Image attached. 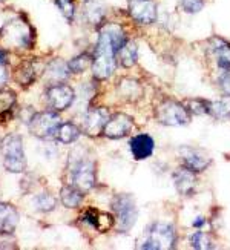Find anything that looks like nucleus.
<instances>
[{
	"instance_id": "f257e3e1",
	"label": "nucleus",
	"mask_w": 230,
	"mask_h": 250,
	"mask_svg": "<svg viewBox=\"0 0 230 250\" xmlns=\"http://www.w3.org/2000/svg\"><path fill=\"white\" fill-rule=\"evenodd\" d=\"M127 40L126 31L118 23H103L98 29V42L92 59V74L97 80H107L115 71L117 51Z\"/></svg>"
},
{
	"instance_id": "f03ea898",
	"label": "nucleus",
	"mask_w": 230,
	"mask_h": 250,
	"mask_svg": "<svg viewBox=\"0 0 230 250\" xmlns=\"http://www.w3.org/2000/svg\"><path fill=\"white\" fill-rule=\"evenodd\" d=\"M34 42V31L20 17L6 21L0 29V45L8 49L31 48Z\"/></svg>"
},
{
	"instance_id": "7ed1b4c3",
	"label": "nucleus",
	"mask_w": 230,
	"mask_h": 250,
	"mask_svg": "<svg viewBox=\"0 0 230 250\" xmlns=\"http://www.w3.org/2000/svg\"><path fill=\"white\" fill-rule=\"evenodd\" d=\"M0 154L3 166L11 173H21L26 169V157L23 150V140L17 134H8L0 141Z\"/></svg>"
},
{
	"instance_id": "20e7f679",
	"label": "nucleus",
	"mask_w": 230,
	"mask_h": 250,
	"mask_svg": "<svg viewBox=\"0 0 230 250\" xmlns=\"http://www.w3.org/2000/svg\"><path fill=\"white\" fill-rule=\"evenodd\" d=\"M177 230L167 223H153L146 229V238L140 249L169 250L177 246Z\"/></svg>"
},
{
	"instance_id": "39448f33",
	"label": "nucleus",
	"mask_w": 230,
	"mask_h": 250,
	"mask_svg": "<svg viewBox=\"0 0 230 250\" xmlns=\"http://www.w3.org/2000/svg\"><path fill=\"white\" fill-rule=\"evenodd\" d=\"M112 210L115 213V223L118 232L126 233L135 226L138 218V209L130 195L127 193L115 195V198L112 200Z\"/></svg>"
},
{
	"instance_id": "423d86ee",
	"label": "nucleus",
	"mask_w": 230,
	"mask_h": 250,
	"mask_svg": "<svg viewBox=\"0 0 230 250\" xmlns=\"http://www.w3.org/2000/svg\"><path fill=\"white\" fill-rule=\"evenodd\" d=\"M155 120L164 126H186L190 123L192 114L183 103L163 100L155 107Z\"/></svg>"
},
{
	"instance_id": "0eeeda50",
	"label": "nucleus",
	"mask_w": 230,
	"mask_h": 250,
	"mask_svg": "<svg viewBox=\"0 0 230 250\" xmlns=\"http://www.w3.org/2000/svg\"><path fill=\"white\" fill-rule=\"evenodd\" d=\"M62 125V118L56 111H43L31 117L28 123L29 132L42 140L56 138L57 129Z\"/></svg>"
},
{
	"instance_id": "6e6552de",
	"label": "nucleus",
	"mask_w": 230,
	"mask_h": 250,
	"mask_svg": "<svg viewBox=\"0 0 230 250\" xmlns=\"http://www.w3.org/2000/svg\"><path fill=\"white\" fill-rule=\"evenodd\" d=\"M71 184L82 192L91 190L95 186V165L87 158H72L71 165Z\"/></svg>"
},
{
	"instance_id": "1a4fd4ad",
	"label": "nucleus",
	"mask_w": 230,
	"mask_h": 250,
	"mask_svg": "<svg viewBox=\"0 0 230 250\" xmlns=\"http://www.w3.org/2000/svg\"><path fill=\"white\" fill-rule=\"evenodd\" d=\"M129 16L138 25H153L158 19V6L155 0H129Z\"/></svg>"
},
{
	"instance_id": "9d476101",
	"label": "nucleus",
	"mask_w": 230,
	"mask_h": 250,
	"mask_svg": "<svg viewBox=\"0 0 230 250\" xmlns=\"http://www.w3.org/2000/svg\"><path fill=\"white\" fill-rule=\"evenodd\" d=\"M75 91L68 84L56 83L46 89V100L54 111H66L75 102Z\"/></svg>"
},
{
	"instance_id": "9b49d317",
	"label": "nucleus",
	"mask_w": 230,
	"mask_h": 250,
	"mask_svg": "<svg viewBox=\"0 0 230 250\" xmlns=\"http://www.w3.org/2000/svg\"><path fill=\"white\" fill-rule=\"evenodd\" d=\"M178 154H180V160L183 161V166L190 169L195 173L204 172L212 163V158L207 155L204 150H201L198 147L181 146L178 149Z\"/></svg>"
},
{
	"instance_id": "f8f14e48",
	"label": "nucleus",
	"mask_w": 230,
	"mask_h": 250,
	"mask_svg": "<svg viewBox=\"0 0 230 250\" xmlns=\"http://www.w3.org/2000/svg\"><path fill=\"white\" fill-rule=\"evenodd\" d=\"M132 129H134V118L127 114L118 112V114H114L107 120V123L103 129V134L107 138L118 140V138H123V137L129 135L132 132Z\"/></svg>"
},
{
	"instance_id": "ddd939ff",
	"label": "nucleus",
	"mask_w": 230,
	"mask_h": 250,
	"mask_svg": "<svg viewBox=\"0 0 230 250\" xmlns=\"http://www.w3.org/2000/svg\"><path fill=\"white\" fill-rule=\"evenodd\" d=\"M111 118V114L106 109V107H94V109H89L84 117H83V132L95 137L100 132H103V129L107 123V120Z\"/></svg>"
},
{
	"instance_id": "4468645a",
	"label": "nucleus",
	"mask_w": 230,
	"mask_h": 250,
	"mask_svg": "<svg viewBox=\"0 0 230 250\" xmlns=\"http://www.w3.org/2000/svg\"><path fill=\"white\" fill-rule=\"evenodd\" d=\"M129 149L132 154L134 160L143 161L152 157L153 150H155V140H153L149 134H137L130 138L129 141Z\"/></svg>"
},
{
	"instance_id": "2eb2a0df",
	"label": "nucleus",
	"mask_w": 230,
	"mask_h": 250,
	"mask_svg": "<svg viewBox=\"0 0 230 250\" xmlns=\"http://www.w3.org/2000/svg\"><path fill=\"white\" fill-rule=\"evenodd\" d=\"M173 184L177 188L178 193L183 197H192L196 189V177L195 172L188 167H178L173 172Z\"/></svg>"
},
{
	"instance_id": "dca6fc26",
	"label": "nucleus",
	"mask_w": 230,
	"mask_h": 250,
	"mask_svg": "<svg viewBox=\"0 0 230 250\" xmlns=\"http://www.w3.org/2000/svg\"><path fill=\"white\" fill-rule=\"evenodd\" d=\"M82 221L87 223L89 226H92L94 229H97L98 232L106 233L107 230L112 229V226L115 223V218L107 212H102L98 209H87L83 215H82Z\"/></svg>"
},
{
	"instance_id": "f3484780",
	"label": "nucleus",
	"mask_w": 230,
	"mask_h": 250,
	"mask_svg": "<svg viewBox=\"0 0 230 250\" xmlns=\"http://www.w3.org/2000/svg\"><path fill=\"white\" fill-rule=\"evenodd\" d=\"M209 48L220 69H230V42L223 37H212L209 40Z\"/></svg>"
},
{
	"instance_id": "a211bd4d",
	"label": "nucleus",
	"mask_w": 230,
	"mask_h": 250,
	"mask_svg": "<svg viewBox=\"0 0 230 250\" xmlns=\"http://www.w3.org/2000/svg\"><path fill=\"white\" fill-rule=\"evenodd\" d=\"M83 17L89 25L100 26L106 17V6L102 0H84L83 3Z\"/></svg>"
},
{
	"instance_id": "6ab92c4d",
	"label": "nucleus",
	"mask_w": 230,
	"mask_h": 250,
	"mask_svg": "<svg viewBox=\"0 0 230 250\" xmlns=\"http://www.w3.org/2000/svg\"><path fill=\"white\" fill-rule=\"evenodd\" d=\"M19 223V213L11 204L0 201V235L13 233Z\"/></svg>"
},
{
	"instance_id": "aec40b11",
	"label": "nucleus",
	"mask_w": 230,
	"mask_h": 250,
	"mask_svg": "<svg viewBox=\"0 0 230 250\" xmlns=\"http://www.w3.org/2000/svg\"><path fill=\"white\" fill-rule=\"evenodd\" d=\"M118 94L127 102H137L143 97V86H141L137 80L132 79H122L117 83Z\"/></svg>"
},
{
	"instance_id": "412c9836",
	"label": "nucleus",
	"mask_w": 230,
	"mask_h": 250,
	"mask_svg": "<svg viewBox=\"0 0 230 250\" xmlns=\"http://www.w3.org/2000/svg\"><path fill=\"white\" fill-rule=\"evenodd\" d=\"M138 60V48L135 42L126 40L125 45L117 51V63L123 68H132Z\"/></svg>"
},
{
	"instance_id": "4be33fe9",
	"label": "nucleus",
	"mask_w": 230,
	"mask_h": 250,
	"mask_svg": "<svg viewBox=\"0 0 230 250\" xmlns=\"http://www.w3.org/2000/svg\"><path fill=\"white\" fill-rule=\"evenodd\" d=\"M69 74H71L69 64H66L62 60H54L46 66L45 77H48L54 84H56V83H60L62 80H66L69 77Z\"/></svg>"
},
{
	"instance_id": "5701e85b",
	"label": "nucleus",
	"mask_w": 230,
	"mask_h": 250,
	"mask_svg": "<svg viewBox=\"0 0 230 250\" xmlns=\"http://www.w3.org/2000/svg\"><path fill=\"white\" fill-rule=\"evenodd\" d=\"M84 192H82L80 189H77L74 184L71 186H64L60 192V200H62V204L64 208L68 209H77L79 206L82 204L83 201V195Z\"/></svg>"
},
{
	"instance_id": "b1692460",
	"label": "nucleus",
	"mask_w": 230,
	"mask_h": 250,
	"mask_svg": "<svg viewBox=\"0 0 230 250\" xmlns=\"http://www.w3.org/2000/svg\"><path fill=\"white\" fill-rule=\"evenodd\" d=\"M37 77V69L34 62H25L21 63L20 66L16 69L14 72V80L20 84V86H29L32 82Z\"/></svg>"
},
{
	"instance_id": "393cba45",
	"label": "nucleus",
	"mask_w": 230,
	"mask_h": 250,
	"mask_svg": "<svg viewBox=\"0 0 230 250\" xmlns=\"http://www.w3.org/2000/svg\"><path fill=\"white\" fill-rule=\"evenodd\" d=\"M209 115H212L216 120H230V95H224L221 99L210 102V112Z\"/></svg>"
},
{
	"instance_id": "a878e982",
	"label": "nucleus",
	"mask_w": 230,
	"mask_h": 250,
	"mask_svg": "<svg viewBox=\"0 0 230 250\" xmlns=\"http://www.w3.org/2000/svg\"><path fill=\"white\" fill-rule=\"evenodd\" d=\"M80 137V129L74 123H62L57 129L56 138L63 145H71Z\"/></svg>"
},
{
	"instance_id": "bb28decb",
	"label": "nucleus",
	"mask_w": 230,
	"mask_h": 250,
	"mask_svg": "<svg viewBox=\"0 0 230 250\" xmlns=\"http://www.w3.org/2000/svg\"><path fill=\"white\" fill-rule=\"evenodd\" d=\"M92 59L89 54H80V56L74 57L68 64H69V69L74 74H82L84 72L89 66H92Z\"/></svg>"
},
{
	"instance_id": "cd10ccee",
	"label": "nucleus",
	"mask_w": 230,
	"mask_h": 250,
	"mask_svg": "<svg viewBox=\"0 0 230 250\" xmlns=\"http://www.w3.org/2000/svg\"><path fill=\"white\" fill-rule=\"evenodd\" d=\"M186 107L193 115H209L210 112V102L203 99H190L186 102Z\"/></svg>"
},
{
	"instance_id": "c85d7f7f",
	"label": "nucleus",
	"mask_w": 230,
	"mask_h": 250,
	"mask_svg": "<svg viewBox=\"0 0 230 250\" xmlns=\"http://www.w3.org/2000/svg\"><path fill=\"white\" fill-rule=\"evenodd\" d=\"M14 103H16V94L13 91L0 89V118L6 117L13 111Z\"/></svg>"
},
{
	"instance_id": "c756f323",
	"label": "nucleus",
	"mask_w": 230,
	"mask_h": 250,
	"mask_svg": "<svg viewBox=\"0 0 230 250\" xmlns=\"http://www.w3.org/2000/svg\"><path fill=\"white\" fill-rule=\"evenodd\" d=\"M190 246L193 249H198V250H206V249H213V243L210 240V236L207 235L206 232H193L189 238Z\"/></svg>"
},
{
	"instance_id": "7c9ffc66",
	"label": "nucleus",
	"mask_w": 230,
	"mask_h": 250,
	"mask_svg": "<svg viewBox=\"0 0 230 250\" xmlns=\"http://www.w3.org/2000/svg\"><path fill=\"white\" fill-rule=\"evenodd\" d=\"M34 204L37 206V209L40 212H51L56 208L57 200L54 198L51 193H40L34 198Z\"/></svg>"
},
{
	"instance_id": "2f4dec72",
	"label": "nucleus",
	"mask_w": 230,
	"mask_h": 250,
	"mask_svg": "<svg viewBox=\"0 0 230 250\" xmlns=\"http://www.w3.org/2000/svg\"><path fill=\"white\" fill-rule=\"evenodd\" d=\"M206 0H178V6L186 14H198L203 11Z\"/></svg>"
},
{
	"instance_id": "473e14b6",
	"label": "nucleus",
	"mask_w": 230,
	"mask_h": 250,
	"mask_svg": "<svg viewBox=\"0 0 230 250\" xmlns=\"http://www.w3.org/2000/svg\"><path fill=\"white\" fill-rule=\"evenodd\" d=\"M56 5L59 6V9L62 11V14L64 16L68 21L74 20L75 16V5L74 0H56Z\"/></svg>"
},
{
	"instance_id": "72a5a7b5",
	"label": "nucleus",
	"mask_w": 230,
	"mask_h": 250,
	"mask_svg": "<svg viewBox=\"0 0 230 250\" xmlns=\"http://www.w3.org/2000/svg\"><path fill=\"white\" fill-rule=\"evenodd\" d=\"M223 72L218 77V84L224 94L230 95V69H221Z\"/></svg>"
},
{
	"instance_id": "f704fd0d",
	"label": "nucleus",
	"mask_w": 230,
	"mask_h": 250,
	"mask_svg": "<svg viewBox=\"0 0 230 250\" xmlns=\"http://www.w3.org/2000/svg\"><path fill=\"white\" fill-rule=\"evenodd\" d=\"M206 223H207L206 218H203V216H198V218H195V220L192 221V226L196 227V229H201V227H203Z\"/></svg>"
},
{
	"instance_id": "c9c22d12",
	"label": "nucleus",
	"mask_w": 230,
	"mask_h": 250,
	"mask_svg": "<svg viewBox=\"0 0 230 250\" xmlns=\"http://www.w3.org/2000/svg\"><path fill=\"white\" fill-rule=\"evenodd\" d=\"M6 82V71H5V64L0 63V88L5 84Z\"/></svg>"
},
{
	"instance_id": "e433bc0d",
	"label": "nucleus",
	"mask_w": 230,
	"mask_h": 250,
	"mask_svg": "<svg viewBox=\"0 0 230 250\" xmlns=\"http://www.w3.org/2000/svg\"><path fill=\"white\" fill-rule=\"evenodd\" d=\"M5 62H6V54H5L2 49H0V63H3V64H5Z\"/></svg>"
},
{
	"instance_id": "4c0bfd02",
	"label": "nucleus",
	"mask_w": 230,
	"mask_h": 250,
	"mask_svg": "<svg viewBox=\"0 0 230 250\" xmlns=\"http://www.w3.org/2000/svg\"><path fill=\"white\" fill-rule=\"evenodd\" d=\"M0 2H3V0H0Z\"/></svg>"
}]
</instances>
